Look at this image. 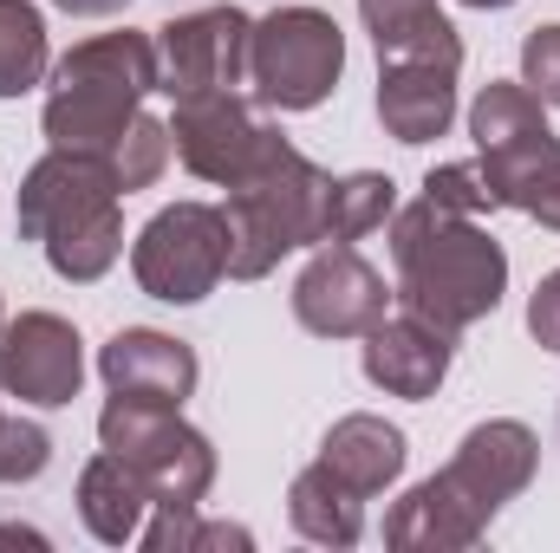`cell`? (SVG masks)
Listing matches in <instances>:
<instances>
[{
    "mask_svg": "<svg viewBox=\"0 0 560 553\" xmlns=\"http://www.w3.org/2000/svg\"><path fill=\"white\" fill-rule=\"evenodd\" d=\"M392 261H398V293L405 313H418L436 332H469L489 319L509 293V255L476 215H456L443 202L418 196L411 209L392 215Z\"/></svg>",
    "mask_w": 560,
    "mask_h": 553,
    "instance_id": "1",
    "label": "cell"
},
{
    "mask_svg": "<svg viewBox=\"0 0 560 553\" xmlns=\"http://www.w3.org/2000/svg\"><path fill=\"white\" fill-rule=\"evenodd\" d=\"M125 189L105 156L46 150L20 183V235L39 242L59 280H105L125 255Z\"/></svg>",
    "mask_w": 560,
    "mask_h": 553,
    "instance_id": "2",
    "label": "cell"
},
{
    "mask_svg": "<svg viewBox=\"0 0 560 553\" xmlns=\"http://www.w3.org/2000/svg\"><path fill=\"white\" fill-rule=\"evenodd\" d=\"M156 92V39L143 33H98L79 39L52 66V98H46V143L52 150H85L105 156L125 143V131L143 118V98Z\"/></svg>",
    "mask_w": 560,
    "mask_h": 553,
    "instance_id": "3",
    "label": "cell"
},
{
    "mask_svg": "<svg viewBox=\"0 0 560 553\" xmlns=\"http://www.w3.org/2000/svg\"><path fill=\"white\" fill-rule=\"evenodd\" d=\"M326 202L332 176L280 138L242 183H229V280H261L293 248H326Z\"/></svg>",
    "mask_w": 560,
    "mask_h": 553,
    "instance_id": "4",
    "label": "cell"
},
{
    "mask_svg": "<svg viewBox=\"0 0 560 553\" xmlns=\"http://www.w3.org/2000/svg\"><path fill=\"white\" fill-rule=\"evenodd\" d=\"M98 443L150 482V508H202V495L215 489V443L170 404L112 391V404L98 411Z\"/></svg>",
    "mask_w": 560,
    "mask_h": 553,
    "instance_id": "5",
    "label": "cell"
},
{
    "mask_svg": "<svg viewBox=\"0 0 560 553\" xmlns=\"http://www.w3.org/2000/svg\"><path fill=\"white\" fill-rule=\"evenodd\" d=\"M346 72V33L319 7H275L248 33V85L268 111H313Z\"/></svg>",
    "mask_w": 560,
    "mask_h": 553,
    "instance_id": "6",
    "label": "cell"
},
{
    "mask_svg": "<svg viewBox=\"0 0 560 553\" xmlns=\"http://www.w3.org/2000/svg\"><path fill=\"white\" fill-rule=\"evenodd\" d=\"M131 274L163 306H196L229 274V222L215 202H170L131 242Z\"/></svg>",
    "mask_w": 560,
    "mask_h": 553,
    "instance_id": "7",
    "label": "cell"
},
{
    "mask_svg": "<svg viewBox=\"0 0 560 553\" xmlns=\"http://www.w3.org/2000/svg\"><path fill=\"white\" fill-rule=\"evenodd\" d=\"M248 33L255 20L242 7H196L156 26V92L163 98H202L248 85Z\"/></svg>",
    "mask_w": 560,
    "mask_h": 553,
    "instance_id": "8",
    "label": "cell"
},
{
    "mask_svg": "<svg viewBox=\"0 0 560 553\" xmlns=\"http://www.w3.org/2000/svg\"><path fill=\"white\" fill-rule=\"evenodd\" d=\"M170 143H176V156H183L189 176L229 189V183H242V176L275 150L280 131L242 98V92H202V98H176Z\"/></svg>",
    "mask_w": 560,
    "mask_h": 553,
    "instance_id": "9",
    "label": "cell"
},
{
    "mask_svg": "<svg viewBox=\"0 0 560 553\" xmlns=\"http://www.w3.org/2000/svg\"><path fill=\"white\" fill-rule=\"evenodd\" d=\"M385 306H392L385 274L346 242H326L293 280V319L313 339H365L385 319Z\"/></svg>",
    "mask_w": 560,
    "mask_h": 553,
    "instance_id": "10",
    "label": "cell"
},
{
    "mask_svg": "<svg viewBox=\"0 0 560 553\" xmlns=\"http://www.w3.org/2000/svg\"><path fill=\"white\" fill-rule=\"evenodd\" d=\"M85 385V345L59 313H20L0 332V398L59 411Z\"/></svg>",
    "mask_w": 560,
    "mask_h": 553,
    "instance_id": "11",
    "label": "cell"
},
{
    "mask_svg": "<svg viewBox=\"0 0 560 553\" xmlns=\"http://www.w3.org/2000/svg\"><path fill=\"white\" fill-rule=\"evenodd\" d=\"M469 138H476V156L489 169V189L502 202L509 176H522L535 156L555 150V125H548V105L522 85V79H489L469 105Z\"/></svg>",
    "mask_w": 560,
    "mask_h": 553,
    "instance_id": "12",
    "label": "cell"
},
{
    "mask_svg": "<svg viewBox=\"0 0 560 553\" xmlns=\"http://www.w3.org/2000/svg\"><path fill=\"white\" fill-rule=\"evenodd\" d=\"M535 469H541V436H535L528 423H515V416L476 423V430L456 443V456H450V482H456L489 521L535 482Z\"/></svg>",
    "mask_w": 560,
    "mask_h": 553,
    "instance_id": "13",
    "label": "cell"
},
{
    "mask_svg": "<svg viewBox=\"0 0 560 553\" xmlns=\"http://www.w3.org/2000/svg\"><path fill=\"white\" fill-rule=\"evenodd\" d=\"M98 378H105L118 398H143V404L183 411V404L196 398L202 365H196V352H189L183 339H170V332H156V326H125V332L105 339Z\"/></svg>",
    "mask_w": 560,
    "mask_h": 553,
    "instance_id": "14",
    "label": "cell"
},
{
    "mask_svg": "<svg viewBox=\"0 0 560 553\" xmlns=\"http://www.w3.org/2000/svg\"><path fill=\"white\" fill-rule=\"evenodd\" d=\"M482 534H489V515L450 482V469H436L430 482H418L385 515V548H398V553H463V548H476Z\"/></svg>",
    "mask_w": 560,
    "mask_h": 553,
    "instance_id": "15",
    "label": "cell"
},
{
    "mask_svg": "<svg viewBox=\"0 0 560 553\" xmlns=\"http://www.w3.org/2000/svg\"><path fill=\"white\" fill-rule=\"evenodd\" d=\"M365 378L392 398H436V385L450 378V332L423 326L418 313H385L372 332H365Z\"/></svg>",
    "mask_w": 560,
    "mask_h": 553,
    "instance_id": "16",
    "label": "cell"
},
{
    "mask_svg": "<svg viewBox=\"0 0 560 553\" xmlns=\"http://www.w3.org/2000/svg\"><path fill=\"white\" fill-rule=\"evenodd\" d=\"M405 456H411L405 430L385 423V416H372V411L339 416V423L326 430V443H319V469H326L332 482H346L359 502L385 495V489L405 475Z\"/></svg>",
    "mask_w": 560,
    "mask_h": 553,
    "instance_id": "17",
    "label": "cell"
},
{
    "mask_svg": "<svg viewBox=\"0 0 560 553\" xmlns=\"http://www.w3.org/2000/svg\"><path fill=\"white\" fill-rule=\"evenodd\" d=\"M378 125L398 143H436L456 125V72L423 59H392L378 72Z\"/></svg>",
    "mask_w": 560,
    "mask_h": 553,
    "instance_id": "18",
    "label": "cell"
},
{
    "mask_svg": "<svg viewBox=\"0 0 560 553\" xmlns=\"http://www.w3.org/2000/svg\"><path fill=\"white\" fill-rule=\"evenodd\" d=\"M359 20L378 46V66L392 59H423L443 72H463V33L443 20L436 0H359Z\"/></svg>",
    "mask_w": 560,
    "mask_h": 553,
    "instance_id": "19",
    "label": "cell"
},
{
    "mask_svg": "<svg viewBox=\"0 0 560 553\" xmlns=\"http://www.w3.org/2000/svg\"><path fill=\"white\" fill-rule=\"evenodd\" d=\"M79 515H85V528H92L105 548H125V541H138L143 534L150 482H143L125 456L105 449V456H92L85 475H79Z\"/></svg>",
    "mask_w": 560,
    "mask_h": 553,
    "instance_id": "20",
    "label": "cell"
},
{
    "mask_svg": "<svg viewBox=\"0 0 560 553\" xmlns=\"http://www.w3.org/2000/svg\"><path fill=\"white\" fill-rule=\"evenodd\" d=\"M287 521H293L313 548H352V541L365 534V502L313 462V469H300L293 489H287Z\"/></svg>",
    "mask_w": 560,
    "mask_h": 553,
    "instance_id": "21",
    "label": "cell"
},
{
    "mask_svg": "<svg viewBox=\"0 0 560 553\" xmlns=\"http://www.w3.org/2000/svg\"><path fill=\"white\" fill-rule=\"evenodd\" d=\"M398 215V183L378 176V169H359V176H332V202H326V242H365L378 235L385 222Z\"/></svg>",
    "mask_w": 560,
    "mask_h": 553,
    "instance_id": "22",
    "label": "cell"
},
{
    "mask_svg": "<svg viewBox=\"0 0 560 553\" xmlns=\"http://www.w3.org/2000/svg\"><path fill=\"white\" fill-rule=\"evenodd\" d=\"M46 20L33 0H0V98H20L46 79Z\"/></svg>",
    "mask_w": 560,
    "mask_h": 553,
    "instance_id": "23",
    "label": "cell"
},
{
    "mask_svg": "<svg viewBox=\"0 0 560 553\" xmlns=\"http://www.w3.org/2000/svg\"><path fill=\"white\" fill-rule=\"evenodd\" d=\"M170 156H176V143H170V125L143 111L138 125L125 131V143L112 150V169H118V189H125V196H131V189H150V183H156V176L170 169Z\"/></svg>",
    "mask_w": 560,
    "mask_h": 553,
    "instance_id": "24",
    "label": "cell"
},
{
    "mask_svg": "<svg viewBox=\"0 0 560 553\" xmlns=\"http://www.w3.org/2000/svg\"><path fill=\"white\" fill-rule=\"evenodd\" d=\"M502 209H522L528 222H541V228H555L560 235V143L548 150V156H535L522 176H509Z\"/></svg>",
    "mask_w": 560,
    "mask_h": 553,
    "instance_id": "25",
    "label": "cell"
},
{
    "mask_svg": "<svg viewBox=\"0 0 560 553\" xmlns=\"http://www.w3.org/2000/svg\"><path fill=\"white\" fill-rule=\"evenodd\" d=\"M423 196L443 202V209H456V215H489V209H502L495 189H489L482 156H469V163H436V169L423 176Z\"/></svg>",
    "mask_w": 560,
    "mask_h": 553,
    "instance_id": "26",
    "label": "cell"
},
{
    "mask_svg": "<svg viewBox=\"0 0 560 553\" xmlns=\"http://www.w3.org/2000/svg\"><path fill=\"white\" fill-rule=\"evenodd\" d=\"M52 462V436L26 416H0V482H33Z\"/></svg>",
    "mask_w": 560,
    "mask_h": 553,
    "instance_id": "27",
    "label": "cell"
},
{
    "mask_svg": "<svg viewBox=\"0 0 560 553\" xmlns=\"http://www.w3.org/2000/svg\"><path fill=\"white\" fill-rule=\"evenodd\" d=\"M522 85L541 105H560V26H535L522 39Z\"/></svg>",
    "mask_w": 560,
    "mask_h": 553,
    "instance_id": "28",
    "label": "cell"
},
{
    "mask_svg": "<svg viewBox=\"0 0 560 553\" xmlns=\"http://www.w3.org/2000/svg\"><path fill=\"white\" fill-rule=\"evenodd\" d=\"M528 332L548 345V352H560V268L541 286H535V299H528Z\"/></svg>",
    "mask_w": 560,
    "mask_h": 553,
    "instance_id": "29",
    "label": "cell"
},
{
    "mask_svg": "<svg viewBox=\"0 0 560 553\" xmlns=\"http://www.w3.org/2000/svg\"><path fill=\"white\" fill-rule=\"evenodd\" d=\"M209 548H255V534H248V528H235V521H196L189 553H209Z\"/></svg>",
    "mask_w": 560,
    "mask_h": 553,
    "instance_id": "30",
    "label": "cell"
},
{
    "mask_svg": "<svg viewBox=\"0 0 560 553\" xmlns=\"http://www.w3.org/2000/svg\"><path fill=\"white\" fill-rule=\"evenodd\" d=\"M59 13H72V20H105V13H125L131 0H52Z\"/></svg>",
    "mask_w": 560,
    "mask_h": 553,
    "instance_id": "31",
    "label": "cell"
},
{
    "mask_svg": "<svg viewBox=\"0 0 560 553\" xmlns=\"http://www.w3.org/2000/svg\"><path fill=\"white\" fill-rule=\"evenodd\" d=\"M0 541H20V548H46V534H33V528H0Z\"/></svg>",
    "mask_w": 560,
    "mask_h": 553,
    "instance_id": "32",
    "label": "cell"
},
{
    "mask_svg": "<svg viewBox=\"0 0 560 553\" xmlns=\"http://www.w3.org/2000/svg\"><path fill=\"white\" fill-rule=\"evenodd\" d=\"M463 7H515V0H463Z\"/></svg>",
    "mask_w": 560,
    "mask_h": 553,
    "instance_id": "33",
    "label": "cell"
},
{
    "mask_svg": "<svg viewBox=\"0 0 560 553\" xmlns=\"http://www.w3.org/2000/svg\"><path fill=\"white\" fill-rule=\"evenodd\" d=\"M0 332H7V313H0Z\"/></svg>",
    "mask_w": 560,
    "mask_h": 553,
    "instance_id": "34",
    "label": "cell"
}]
</instances>
